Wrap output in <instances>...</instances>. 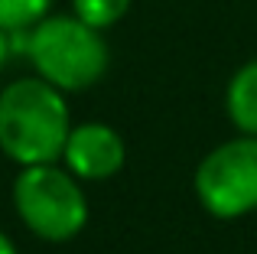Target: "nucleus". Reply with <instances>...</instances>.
Listing matches in <instances>:
<instances>
[{
    "label": "nucleus",
    "instance_id": "obj_4",
    "mask_svg": "<svg viewBox=\"0 0 257 254\" xmlns=\"http://www.w3.org/2000/svg\"><path fill=\"white\" fill-rule=\"evenodd\" d=\"M192 189L202 209L221 222L257 212V137L238 134L208 150L195 166Z\"/></svg>",
    "mask_w": 257,
    "mask_h": 254
},
{
    "label": "nucleus",
    "instance_id": "obj_7",
    "mask_svg": "<svg viewBox=\"0 0 257 254\" xmlns=\"http://www.w3.org/2000/svg\"><path fill=\"white\" fill-rule=\"evenodd\" d=\"M131 7H134V0H72V13L101 33L117 26L131 13Z\"/></svg>",
    "mask_w": 257,
    "mask_h": 254
},
{
    "label": "nucleus",
    "instance_id": "obj_6",
    "mask_svg": "<svg viewBox=\"0 0 257 254\" xmlns=\"http://www.w3.org/2000/svg\"><path fill=\"white\" fill-rule=\"evenodd\" d=\"M225 114L238 134L257 137V59L244 62L225 88Z\"/></svg>",
    "mask_w": 257,
    "mask_h": 254
},
{
    "label": "nucleus",
    "instance_id": "obj_1",
    "mask_svg": "<svg viewBox=\"0 0 257 254\" xmlns=\"http://www.w3.org/2000/svg\"><path fill=\"white\" fill-rule=\"evenodd\" d=\"M72 134L65 91L39 78H13L0 91V153L17 166L59 163Z\"/></svg>",
    "mask_w": 257,
    "mask_h": 254
},
{
    "label": "nucleus",
    "instance_id": "obj_8",
    "mask_svg": "<svg viewBox=\"0 0 257 254\" xmlns=\"http://www.w3.org/2000/svg\"><path fill=\"white\" fill-rule=\"evenodd\" d=\"M52 13V0H0V26L10 33L30 30Z\"/></svg>",
    "mask_w": 257,
    "mask_h": 254
},
{
    "label": "nucleus",
    "instance_id": "obj_10",
    "mask_svg": "<svg viewBox=\"0 0 257 254\" xmlns=\"http://www.w3.org/2000/svg\"><path fill=\"white\" fill-rule=\"evenodd\" d=\"M0 254H17V244L10 241V235H7V231H0Z\"/></svg>",
    "mask_w": 257,
    "mask_h": 254
},
{
    "label": "nucleus",
    "instance_id": "obj_3",
    "mask_svg": "<svg viewBox=\"0 0 257 254\" xmlns=\"http://www.w3.org/2000/svg\"><path fill=\"white\" fill-rule=\"evenodd\" d=\"M13 209L39 241L49 244L72 241L88 225L85 186L65 163L20 166L13 179Z\"/></svg>",
    "mask_w": 257,
    "mask_h": 254
},
{
    "label": "nucleus",
    "instance_id": "obj_5",
    "mask_svg": "<svg viewBox=\"0 0 257 254\" xmlns=\"http://www.w3.org/2000/svg\"><path fill=\"white\" fill-rule=\"evenodd\" d=\"M62 163L82 183H104V179H114L124 170L127 144L111 124L101 121L72 124V134L62 150Z\"/></svg>",
    "mask_w": 257,
    "mask_h": 254
},
{
    "label": "nucleus",
    "instance_id": "obj_2",
    "mask_svg": "<svg viewBox=\"0 0 257 254\" xmlns=\"http://www.w3.org/2000/svg\"><path fill=\"white\" fill-rule=\"evenodd\" d=\"M23 56L39 78L65 95L94 88L111 65L104 33L88 26L75 13H46L36 26H30Z\"/></svg>",
    "mask_w": 257,
    "mask_h": 254
},
{
    "label": "nucleus",
    "instance_id": "obj_9",
    "mask_svg": "<svg viewBox=\"0 0 257 254\" xmlns=\"http://www.w3.org/2000/svg\"><path fill=\"white\" fill-rule=\"evenodd\" d=\"M13 56H17V43H13V33L0 26V72L7 69V62H10Z\"/></svg>",
    "mask_w": 257,
    "mask_h": 254
}]
</instances>
